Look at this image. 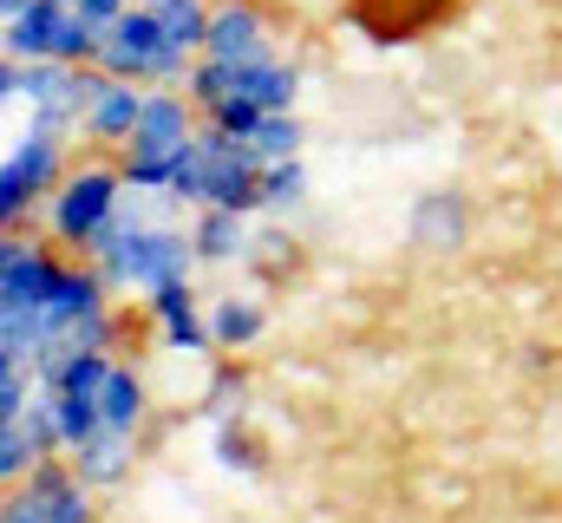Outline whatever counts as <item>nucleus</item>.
I'll list each match as a JSON object with an SVG mask.
<instances>
[{
  "label": "nucleus",
  "mask_w": 562,
  "mask_h": 523,
  "mask_svg": "<svg viewBox=\"0 0 562 523\" xmlns=\"http://www.w3.org/2000/svg\"><path fill=\"white\" fill-rule=\"evenodd\" d=\"M99 66H105L112 79H183V73H196V53L177 46V40L164 33V20L138 0V7H125V13L105 26Z\"/></svg>",
  "instance_id": "obj_1"
},
{
  "label": "nucleus",
  "mask_w": 562,
  "mask_h": 523,
  "mask_svg": "<svg viewBox=\"0 0 562 523\" xmlns=\"http://www.w3.org/2000/svg\"><path fill=\"white\" fill-rule=\"evenodd\" d=\"M190 112H183V99H144V119L132 131V144H125V177L138 183V190H157V183H177V170H183V157H190Z\"/></svg>",
  "instance_id": "obj_2"
},
{
  "label": "nucleus",
  "mask_w": 562,
  "mask_h": 523,
  "mask_svg": "<svg viewBox=\"0 0 562 523\" xmlns=\"http://www.w3.org/2000/svg\"><path fill=\"white\" fill-rule=\"evenodd\" d=\"M99 40L105 33L66 0H33V13L7 20V53L13 59H66V66H79V59H99Z\"/></svg>",
  "instance_id": "obj_3"
},
{
  "label": "nucleus",
  "mask_w": 562,
  "mask_h": 523,
  "mask_svg": "<svg viewBox=\"0 0 562 523\" xmlns=\"http://www.w3.org/2000/svg\"><path fill=\"white\" fill-rule=\"evenodd\" d=\"M99 256H105V275H119V281H144V288H164V281H177L183 275V236H170V230H138V223H112L105 236H99Z\"/></svg>",
  "instance_id": "obj_4"
},
{
  "label": "nucleus",
  "mask_w": 562,
  "mask_h": 523,
  "mask_svg": "<svg viewBox=\"0 0 562 523\" xmlns=\"http://www.w3.org/2000/svg\"><path fill=\"white\" fill-rule=\"evenodd\" d=\"M53 223H59V236H72V243H99V236L119 223V177H112V170H79V177L59 190Z\"/></svg>",
  "instance_id": "obj_5"
},
{
  "label": "nucleus",
  "mask_w": 562,
  "mask_h": 523,
  "mask_svg": "<svg viewBox=\"0 0 562 523\" xmlns=\"http://www.w3.org/2000/svg\"><path fill=\"white\" fill-rule=\"evenodd\" d=\"M210 59H262L269 53V20H262V0H216L210 7V40H203Z\"/></svg>",
  "instance_id": "obj_6"
},
{
  "label": "nucleus",
  "mask_w": 562,
  "mask_h": 523,
  "mask_svg": "<svg viewBox=\"0 0 562 523\" xmlns=\"http://www.w3.org/2000/svg\"><path fill=\"white\" fill-rule=\"evenodd\" d=\"M347 13H353V26H367L373 40H413L425 26L451 20L458 0H347Z\"/></svg>",
  "instance_id": "obj_7"
},
{
  "label": "nucleus",
  "mask_w": 562,
  "mask_h": 523,
  "mask_svg": "<svg viewBox=\"0 0 562 523\" xmlns=\"http://www.w3.org/2000/svg\"><path fill=\"white\" fill-rule=\"evenodd\" d=\"M138 119H144V92L132 79H112V73H105V86H99L92 105H86V131H92V137H112V144H132Z\"/></svg>",
  "instance_id": "obj_8"
},
{
  "label": "nucleus",
  "mask_w": 562,
  "mask_h": 523,
  "mask_svg": "<svg viewBox=\"0 0 562 523\" xmlns=\"http://www.w3.org/2000/svg\"><path fill=\"white\" fill-rule=\"evenodd\" d=\"M157 20H164V33L177 40V46H190L196 59H203V40H210V7L203 0H144Z\"/></svg>",
  "instance_id": "obj_9"
},
{
  "label": "nucleus",
  "mask_w": 562,
  "mask_h": 523,
  "mask_svg": "<svg viewBox=\"0 0 562 523\" xmlns=\"http://www.w3.org/2000/svg\"><path fill=\"white\" fill-rule=\"evenodd\" d=\"M157 314H164V334H170L177 347H203V321H196L183 281H164V288H157Z\"/></svg>",
  "instance_id": "obj_10"
},
{
  "label": "nucleus",
  "mask_w": 562,
  "mask_h": 523,
  "mask_svg": "<svg viewBox=\"0 0 562 523\" xmlns=\"http://www.w3.org/2000/svg\"><path fill=\"white\" fill-rule=\"evenodd\" d=\"M99 412H105V432H112V438H125V425L138 419V380L112 367V374H105V387H99Z\"/></svg>",
  "instance_id": "obj_11"
},
{
  "label": "nucleus",
  "mask_w": 562,
  "mask_h": 523,
  "mask_svg": "<svg viewBox=\"0 0 562 523\" xmlns=\"http://www.w3.org/2000/svg\"><path fill=\"white\" fill-rule=\"evenodd\" d=\"M243 144H249V151H256L262 164H288V157H294V144H301V131H294V119H281V112H269L262 125H256L249 137H243Z\"/></svg>",
  "instance_id": "obj_12"
},
{
  "label": "nucleus",
  "mask_w": 562,
  "mask_h": 523,
  "mask_svg": "<svg viewBox=\"0 0 562 523\" xmlns=\"http://www.w3.org/2000/svg\"><path fill=\"white\" fill-rule=\"evenodd\" d=\"M458 197H425L419 203V243H458L464 230H458Z\"/></svg>",
  "instance_id": "obj_13"
},
{
  "label": "nucleus",
  "mask_w": 562,
  "mask_h": 523,
  "mask_svg": "<svg viewBox=\"0 0 562 523\" xmlns=\"http://www.w3.org/2000/svg\"><path fill=\"white\" fill-rule=\"evenodd\" d=\"M196 249H203V256H236V249H243V223H236V210H210L203 230H196Z\"/></svg>",
  "instance_id": "obj_14"
},
{
  "label": "nucleus",
  "mask_w": 562,
  "mask_h": 523,
  "mask_svg": "<svg viewBox=\"0 0 562 523\" xmlns=\"http://www.w3.org/2000/svg\"><path fill=\"white\" fill-rule=\"evenodd\" d=\"M210 327H216V341H229V347H243V341H256V334H262V314H256L249 301H223Z\"/></svg>",
  "instance_id": "obj_15"
},
{
  "label": "nucleus",
  "mask_w": 562,
  "mask_h": 523,
  "mask_svg": "<svg viewBox=\"0 0 562 523\" xmlns=\"http://www.w3.org/2000/svg\"><path fill=\"white\" fill-rule=\"evenodd\" d=\"M66 7H79V13H86V20H92L99 33H105V26H112V20H119L125 7H138V0H66Z\"/></svg>",
  "instance_id": "obj_16"
}]
</instances>
